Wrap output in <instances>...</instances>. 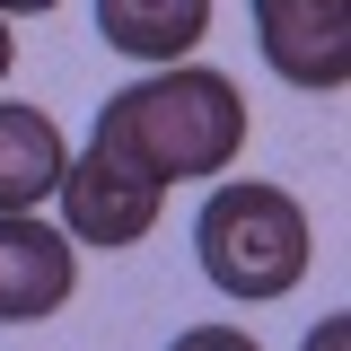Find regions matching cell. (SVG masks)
I'll list each match as a JSON object with an SVG mask.
<instances>
[{"instance_id":"8992f818","label":"cell","mask_w":351,"mask_h":351,"mask_svg":"<svg viewBox=\"0 0 351 351\" xmlns=\"http://www.w3.org/2000/svg\"><path fill=\"white\" fill-rule=\"evenodd\" d=\"M97 36L123 62H158L176 71L193 44L211 36V0H97Z\"/></svg>"},{"instance_id":"6da1fadb","label":"cell","mask_w":351,"mask_h":351,"mask_svg":"<svg viewBox=\"0 0 351 351\" xmlns=\"http://www.w3.org/2000/svg\"><path fill=\"white\" fill-rule=\"evenodd\" d=\"M114 167H132L141 184H193V176H228L237 149H246V97L237 80H219L202 62H176V71H149V80L114 88L97 106V141Z\"/></svg>"},{"instance_id":"5b68a950","label":"cell","mask_w":351,"mask_h":351,"mask_svg":"<svg viewBox=\"0 0 351 351\" xmlns=\"http://www.w3.org/2000/svg\"><path fill=\"white\" fill-rule=\"evenodd\" d=\"M80 290V246L36 211H0V325H44Z\"/></svg>"},{"instance_id":"7a4b0ae2","label":"cell","mask_w":351,"mask_h":351,"mask_svg":"<svg viewBox=\"0 0 351 351\" xmlns=\"http://www.w3.org/2000/svg\"><path fill=\"white\" fill-rule=\"evenodd\" d=\"M193 255L211 272V290L228 299H281V290H299L307 281V255H316V237H307V211L281 193V184H211V202L193 219Z\"/></svg>"},{"instance_id":"ba28073f","label":"cell","mask_w":351,"mask_h":351,"mask_svg":"<svg viewBox=\"0 0 351 351\" xmlns=\"http://www.w3.org/2000/svg\"><path fill=\"white\" fill-rule=\"evenodd\" d=\"M167 351H263L255 334H237V325H193V334H176Z\"/></svg>"},{"instance_id":"30bf717a","label":"cell","mask_w":351,"mask_h":351,"mask_svg":"<svg viewBox=\"0 0 351 351\" xmlns=\"http://www.w3.org/2000/svg\"><path fill=\"white\" fill-rule=\"evenodd\" d=\"M44 9H62V0H0V18H44Z\"/></svg>"},{"instance_id":"9c48e42d","label":"cell","mask_w":351,"mask_h":351,"mask_svg":"<svg viewBox=\"0 0 351 351\" xmlns=\"http://www.w3.org/2000/svg\"><path fill=\"white\" fill-rule=\"evenodd\" d=\"M307 351H351V316H325V325L307 334Z\"/></svg>"},{"instance_id":"3957f363","label":"cell","mask_w":351,"mask_h":351,"mask_svg":"<svg viewBox=\"0 0 351 351\" xmlns=\"http://www.w3.org/2000/svg\"><path fill=\"white\" fill-rule=\"evenodd\" d=\"M53 193H62V237H71V246H106V255H114V246H141V237L158 228V202H167L158 184H141L132 167H114L106 149L71 158Z\"/></svg>"},{"instance_id":"8fae6325","label":"cell","mask_w":351,"mask_h":351,"mask_svg":"<svg viewBox=\"0 0 351 351\" xmlns=\"http://www.w3.org/2000/svg\"><path fill=\"white\" fill-rule=\"evenodd\" d=\"M9 62H18V36H9V18H0V80H9Z\"/></svg>"},{"instance_id":"277c9868","label":"cell","mask_w":351,"mask_h":351,"mask_svg":"<svg viewBox=\"0 0 351 351\" xmlns=\"http://www.w3.org/2000/svg\"><path fill=\"white\" fill-rule=\"evenodd\" d=\"M255 44L290 88L351 80V0H255Z\"/></svg>"},{"instance_id":"52a82bcc","label":"cell","mask_w":351,"mask_h":351,"mask_svg":"<svg viewBox=\"0 0 351 351\" xmlns=\"http://www.w3.org/2000/svg\"><path fill=\"white\" fill-rule=\"evenodd\" d=\"M71 167V141L44 106H0V211H36Z\"/></svg>"}]
</instances>
